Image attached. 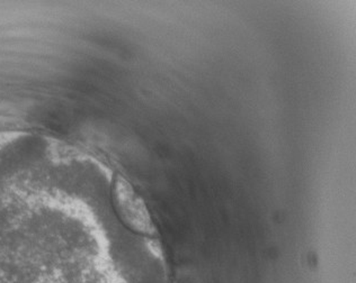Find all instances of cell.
<instances>
[{
	"label": "cell",
	"instance_id": "6da1fadb",
	"mask_svg": "<svg viewBox=\"0 0 356 283\" xmlns=\"http://www.w3.org/2000/svg\"><path fill=\"white\" fill-rule=\"evenodd\" d=\"M112 197L120 218L131 230L141 235H154L156 228L147 206L128 181L116 178Z\"/></svg>",
	"mask_w": 356,
	"mask_h": 283
}]
</instances>
